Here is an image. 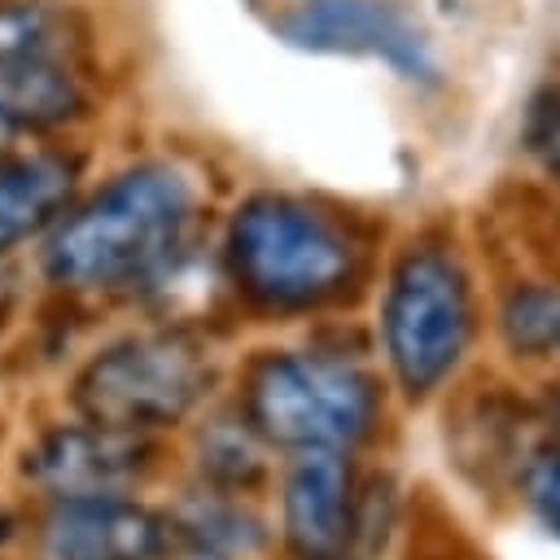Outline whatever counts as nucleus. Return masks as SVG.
<instances>
[{"mask_svg": "<svg viewBox=\"0 0 560 560\" xmlns=\"http://www.w3.org/2000/svg\"><path fill=\"white\" fill-rule=\"evenodd\" d=\"M236 293L267 315H315L346 306L368 276L359 228L293 192H254L236 206L223 241Z\"/></svg>", "mask_w": 560, "mask_h": 560, "instance_id": "obj_1", "label": "nucleus"}, {"mask_svg": "<svg viewBox=\"0 0 560 560\" xmlns=\"http://www.w3.org/2000/svg\"><path fill=\"white\" fill-rule=\"evenodd\" d=\"M192 223L197 184L171 162H144L57 223L44 249V271L66 289L149 284L175 267Z\"/></svg>", "mask_w": 560, "mask_h": 560, "instance_id": "obj_2", "label": "nucleus"}, {"mask_svg": "<svg viewBox=\"0 0 560 560\" xmlns=\"http://www.w3.org/2000/svg\"><path fill=\"white\" fill-rule=\"evenodd\" d=\"M486 332V302L464 249L446 236L402 245L381 284L376 337L389 385L407 402L451 394Z\"/></svg>", "mask_w": 560, "mask_h": 560, "instance_id": "obj_3", "label": "nucleus"}, {"mask_svg": "<svg viewBox=\"0 0 560 560\" xmlns=\"http://www.w3.org/2000/svg\"><path fill=\"white\" fill-rule=\"evenodd\" d=\"M241 411L276 451L354 455L381 433L385 385L359 354L332 346L262 350L245 368Z\"/></svg>", "mask_w": 560, "mask_h": 560, "instance_id": "obj_4", "label": "nucleus"}, {"mask_svg": "<svg viewBox=\"0 0 560 560\" xmlns=\"http://www.w3.org/2000/svg\"><path fill=\"white\" fill-rule=\"evenodd\" d=\"M214 385L210 350L179 328L122 337L101 350L74 381V407L83 420L114 429L179 424Z\"/></svg>", "mask_w": 560, "mask_h": 560, "instance_id": "obj_5", "label": "nucleus"}, {"mask_svg": "<svg viewBox=\"0 0 560 560\" xmlns=\"http://www.w3.org/2000/svg\"><path fill=\"white\" fill-rule=\"evenodd\" d=\"M271 31L302 52L376 57L407 83H438V57L416 18L394 0H293Z\"/></svg>", "mask_w": 560, "mask_h": 560, "instance_id": "obj_6", "label": "nucleus"}, {"mask_svg": "<svg viewBox=\"0 0 560 560\" xmlns=\"http://www.w3.org/2000/svg\"><path fill=\"white\" fill-rule=\"evenodd\" d=\"M368 508L354 455L298 451L280 477V542L293 560H354Z\"/></svg>", "mask_w": 560, "mask_h": 560, "instance_id": "obj_7", "label": "nucleus"}, {"mask_svg": "<svg viewBox=\"0 0 560 560\" xmlns=\"http://www.w3.org/2000/svg\"><path fill=\"white\" fill-rule=\"evenodd\" d=\"M153 442L136 429L114 424H66L48 429L22 459L31 486L52 499H88V494H122L153 468Z\"/></svg>", "mask_w": 560, "mask_h": 560, "instance_id": "obj_8", "label": "nucleus"}, {"mask_svg": "<svg viewBox=\"0 0 560 560\" xmlns=\"http://www.w3.org/2000/svg\"><path fill=\"white\" fill-rule=\"evenodd\" d=\"M547 438L542 394L529 398L512 385L503 389H468L455 398V416H446V446L464 477L481 490H512L521 459L534 442Z\"/></svg>", "mask_w": 560, "mask_h": 560, "instance_id": "obj_9", "label": "nucleus"}, {"mask_svg": "<svg viewBox=\"0 0 560 560\" xmlns=\"http://www.w3.org/2000/svg\"><path fill=\"white\" fill-rule=\"evenodd\" d=\"M171 538V521L122 494L52 499L35 529L39 560H158Z\"/></svg>", "mask_w": 560, "mask_h": 560, "instance_id": "obj_10", "label": "nucleus"}, {"mask_svg": "<svg viewBox=\"0 0 560 560\" xmlns=\"http://www.w3.org/2000/svg\"><path fill=\"white\" fill-rule=\"evenodd\" d=\"M490 332L516 372L538 376V385L560 376V271L503 280L490 302Z\"/></svg>", "mask_w": 560, "mask_h": 560, "instance_id": "obj_11", "label": "nucleus"}, {"mask_svg": "<svg viewBox=\"0 0 560 560\" xmlns=\"http://www.w3.org/2000/svg\"><path fill=\"white\" fill-rule=\"evenodd\" d=\"M74 188V162L57 153L39 158H4L0 162V254L35 236L44 223L57 219V210L70 201Z\"/></svg>", "mask_w": 560, "mask_h": 560, "instance_id": "obj_12", "label": "nucleus"}, {"mask_svg": "<svg viewBox=\"0 0 560 560\" xmlns=\"http://www.w3.org/2000/svg\"><path fill=\"white\" fill-rule=\"evenodd\" d=\"M83 92L66 57H31L0 66V109L18 127H57L79 114Z\"/></svg>", "mask_w": 560, "mask_h": 560, "instance_id": "obj_13", "label": "nucleus"}, {"mask_svg": "<svg viewBox=\"0 0 560 560\" xmlns=\"http://www.w3.org/2000/svg\"><path fill=\"white\" fill-rule=\"evenodd\" d=\"M276 446L254 429V420L236 407V411H219L197 429V468L214 490H254L258 481H267V455Z\"/></svg>", "mask_w": 560, "mask_h": 560, "instance_id": "obj_14", "label": "nucleus"}, {"mask_svg": "<svg viewBox=\"0 0 560 560\" xmlns=\"http://www.w3.org/2000/svg\"><path fill=\"white\" fill-rule=\"evenodd\" d=\"M175 538L184 542H197V547H210L219 556H232V560H254L267 551V529L262 521L236 503L232 490H214V494H201L192 499L188 508H179V516L171 521Z\"/></svg>", "mask_w": 560, "mask_h": 560, "instance_id": "obj_15", "label": "nucleus"}, {"mask_svg": "<svg viewBox=\"0 0 560 560\" xmlns=\"http://www.w3.org/2000/svg\"><path fill=\"white\" fill-rule=\"evenodd\" d=\"M516 149H521V162L560 192V74L538 83L534 96L525 101Z\"/></svg>", "mask_w": 560, "mask_h": 560, "instance_id": "obj_16", "label": "nucleus"}, {"mask_svg": "<svg viewBox=\"0 0 560 560\" xmlns=\"http://www.w3.org/2000/svg\"><path fill=\"white\" fill-rule=\"evenodd\" d=\"M31 57H66V13L39 0L0 4V66Z\"/></svg>", "mask_w": 560, "mask_h": 560, "instance_id": "obj_17", "label": "nucleus"}, {"mask_svg": "<svg viewBox=\"0 0 560 560\" xmlns=\"http://www.w3.org/2000/svg\"><path fill=\"white\" fill-rule=\"evenodd\" d=\"M508 494L516 499V508H521L538 529H547V534L560 542V438H551V429H547V438L534 442V451L521 459V468H516Z\"/></svg>", "mask_w": 560, "mask_h": 560, "instance_id": "obj_18", "label": "nucleus"}, {"mask_svg": "<svg viewBox=\"0 0 560 560\" xmlns=\"http://www.w3.org/2000/svg\"><path fill=\"white\" fill-rule=\"evenodd\" d=\"M171 542H175V538H171ZM158 560H232V556H219V551H210V547H197V542H184V538H179V551L166 547Z\"/></svg>", "mask_w": 560, "mask_h": 560, "instance_id": "obj_19", "label": "nucleus"}, {"mask_svg": "<svg viewBox=\"0 0 560 560\" xmlns=\"http://www.w3.org/2000/svg\"><path fill=\"white\" fill-rule=\"evenodd\" d=\"M542 389V411H547V429L551 438H560V385H538Z\"/></svg>", "mask_w": 560, "mask_h": 560, "instance_id": "obj_20", "label": "nucleus"}, {"mask_svg": "<svg viewBox=\"0 0 560 560\" xmlns=\"http://www.w3.org/2000/svg\"><path fill=\"white\" fill-rule=\"evenodd\" d=\"M13 131H18V122L0 109V162H4V149H9V140H13Z\"/></svg>", "mask_w": 560, "mask_h": 560, "instance_id": "obj_21", "label": "nucleus"}]
</instances>
